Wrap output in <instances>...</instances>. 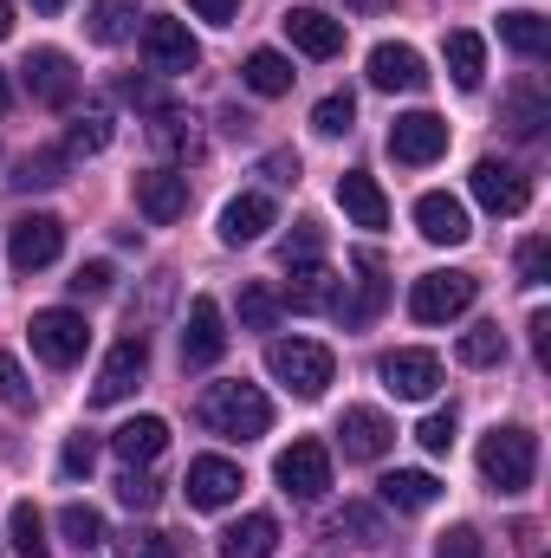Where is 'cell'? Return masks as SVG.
I'll return each mask as SVG.
<instances>
[{"label": "cell", "instance_id": "6da1fadb", "mask_svg": "<svg viewBox=\"0 0 551 558\" xmlns=\"http://www.w3.org/2000/svg\"><path fill=\"white\" fill-rule=\"evenodd\" d=\"M195 416L208 435H228V441H260L267 428H273V403H267V390L260 384H208L201 390V403H195Z\"/></svg>", "mask_w": 551, "mask_h": 558}, {"label": "cell", "instance_id": "7a4b0ae2", "mask_svg": "<svg viewBox=\"0 0 551 558\" xmlns=\"http://www.w3.org/2000/svg\"><path fill=\"white\" fill-rule=\"evenodd\" d=\"M267 371H273L298 403H318L331 390V377H338V357L318 338H273L267 344Z\"/></svg>", "mask_w": 551, "mask_h": 558}, {"label": "cell", "instance_id": "3957f363", "mask_svg": "<svg viewBox=\"0 0 551 558\" xmlns=\"http://www.w3.org/2000/svg\"><path fill=\"white\" fill-rule=\"evenodd\" d=\"M480 474H487L493 494H526L532 474H539V441H532V428H519V422L493 428V435L480 441Z\"/></svg>", "mask_w": 551, "mask_h": 558}, {"label": "cell", "instance_id": "277c9868", "mask_svg": "<svg viewBox=\"0 0 551 558\" xmlns=\"http://www.w3.org/2000/svg\"><path fill=\"white\" fill-rule=\"evenodd\" d=\"M26 338H33V351H39L52 371H65V364H78V357H85L91 325H85V312H72V305H46V312H33Z\"/></svg>", "mask_w": 551, "mask_h": 558}, {"label": "cell", "instance_id": "5b68a950", "mask_svg": "<svg viewBox=\"0 0 551 558\" xmlns=\"http://www.w3.org/2000/svg\"><path fill=\"white\" fill-rule=\"evenodd\" d=\"M474 299H480V279L474 274H421L409 286V318L415 325H448V318H461Z\"/></svg>", "mask_w": 551, "mask_h": 558}, {"label": "cell", "instance_id": "8992f818", "mask_svg": "<svg viewBox=\"0 0 551 558\" xmlns=\"http://www.w3.org/2000/svg\"><path fill=\"white\" fill-rule=\"evenodd\" d=\"M65 254V221L59 215H20L13 228H7V260H13V274H39V267H52Z\"/></svg>", "mask_w": 551, "mask_h": 558}, {"label": "cell", "instance_id": "52a82bcc", "mask_svg": "<svg viewBox=\"0 0 551 558\" xmlns=\"http://www.w3.org/2000/svg\"><path fill=\"white\" fill-rule=\"evenodd\" d=\"M273 481H279V494H292V500H325V494H331V448H325V441H292V448H279Z\"/></svg>", "mask_w": 551, "mask_h": 558}, {"label": "cell", "instance_id": "ba28073f", "mask_svg": "<svg viewBox=\"0 0 551 558\" xmlns=\"http://www.w3.org/2000/svg\"><path fill=\"white\" fill-rule=\"evenodd\" d=\"M143 59H149V72L182 78V72H195V65H201V46H195V33H188L182 20L149 13V20H143Z\"/></svg>", "mask_w": 551, "mask_h": 558}, {"label": "cell", "instance_id": "9c48e42d", "mask_svg": "<svg viewBox=\"0 0 551 558\" xmlns=\"http://www.w3.org/2000/svg\"><path fill=\"white\" fill-rule=\"evenodd\" d=\"M143 371H149V338H143V331L118 338V344H111V357H105V371H98V384H91V403H98V410L124 403V397L143 384Z\"/></svg>", "mask_w": 551, "mask_h": 558}, {"label": "cell", "instance_id": "30bf717a", "mask_svg": "<svg viewBox=\"0 0 551 558\" xmlns=\"http://www.w3.org/2000/svg\"><path fill=\"white\" fill-rule=\"evenodd\" d=\"M390 156L409 162V169L441 162V156H448V118H434V111H403V118L390 124Z\"/></svg>", "mask_w": 551, "mask_h": 558}, {"label": "cell", "instance_id": "8fae6325", "mask_svg": "<svg viewBox=\"0 0 551 558\" xmlns=\"http://www.w3.org/2000/svg\"><path fill=\"white\" fill-rule=\"evenodd\" d=\"M474 202H480L487 215H526V202H532V182H526L513 162H500V156H480V162H474Z\"/></svg>", "mask_w": 551, "mask_h": 558}, {"label": "cell", "instance_id": "7c38bea8", "mask_svg": "<svg viewBox=\"0 0 551 558\" xmlns=\"http://www.w3.org/2000/svg\"><path fill=\"white\" fill-rule=\"evenodd\" d=\"M182 487H188V507L221 513V507H234V500H241V487H247V481H241V468H234L228 454H195Z\"/></svg>", "mask_w": 551, "mask_h": 558}, {"label": "cell", "instance_id": "4fadbf2b", "mask_svg": "<svg viewBox=\"0 0 551 558\" xmlns=\"http://www.w3.org/2000/svg\"><path fill=\"white\" fill-rule=\"evenodd\" d=\"M20 78H26V92H33L39 105H52V111H65V105L78 98V72H72V59H65L59 46H39V52H26Z\"/></svg>", "mask_w": 551, "mask_h": 558}, {"label": "cell", "instance_id": "5bb4252c", "mask_svg": "<svg viewBox=\"0 0 551 558\" xmlns=\"http://www.w3.org/2000/svg\"><path fill=\"white\" fill-rule=\"evenodd\" d=\"M377 371H383V390L403 397V403H428L441 390V357L434 351H390Z\"/></svg>", "mask_w": 551, "mask_h": 558}, {"label": "cell", "instance_id": "9a60e30c", "mask_svg": "<svg viewBox=\"0 0 551 558\" xmlns=\"http://www.w3.org/2000/svg\"><path fill=\"white\" fill-rule=\"evenodd\" d=\"M221 351H228V325H221V305L201 292L188 305V325H182V364L208 371V364H221Z\"/></svg>", "mask_w": 551, "mask_h": 558}, {"label": "cell", "instance_id": "2e32d148", "mask_svg": "<svg viewBox=\"0 0 551 558\" xmlns=\"http://www.w3.org/2000/svg\"><path fill=\"white\" fill-rule=\"evenodd\" d=\"M338 441H344L351 461H383L390 441H396V422L383 416V410H370V403H357V410H344V422H338Z\"/></svg>", "mask_w": 551, "mask_h": 558}, {"label": "cell", "instance_id": "e0dca14e", "mask_svg": "<svg viewBox=\"0 0 551 558\" xmlns=\"http://www.w3.org/2000/svg\"><path fill=\"white\" fill-rule=\"evenodd\" d=\"M415 228H421V241H434V247H461V241L474 234L461 195H448V189H428V195L415 202Z\"/></svg>", "mask_w": 551, "mask_h": 558}, {"label": "cell", "instance_id": "ac0fdd59", "mask_svg": "<svg viewBox=\"0 0 551 558\" xmlns=\"http://www.w3.org/2000/svg\"><path fill=\"white\" fill-rule=\"evenodd\" d=\"M137 208L156 228L182 221V215H188V175H175V169H143L137 175Z\"/></svg>", "mask_w": 551, "mask_h": 558}, {"label": "cell", "instance_id": "d6986e66", "mask_svg": "<svg viewBox=\"0 0 551 558\" xmlns=\"http://www.w3.org/2000/svg\"><path fill=\"white\" fill-rule=\"evenodd\" d=\"M285 39L305 52V59H338L344 52V20L318 13V7H292L285 13Z\"/></svg>", "mask_w": 551, "mask_h": 558}, {"label": "cell", "instance_id": "ffe728a7", "mask_svg": "<svg viewBox=\"0 0 551 558\" xmlns=\"http://www.w3.org/2000/svg\"><path fill=\"white\" fill-rule=\"evenodd\" d=\"M370 85H377V92H421V85H428V65H421L415 46L383 39V46L370 52Z\"/></svg>", "mask_w": 551, "mask_h": 558}, {"label": "cell", "instance_id": "44dd1931", "mask_svg": "<svg viewBox=\"0 0 551 558\" xmlns=\"http://www.w3.org/2000/svg\"><path fill=\"white\" fill-rule=\"evenodd\" d=\"M338 208H344L357 228H390V195H383L377 175H364V169H344V175H338Z\"/></svg>", "mask_w": 551, "mask_h": 558}, {"label": "cell", "instance_id": "7402d4cb", "mask_svg": "<svg viewBox=\"0 0 551 558\" xmlns=\"http://www.w3.org/2000/svg\"><path fill=\"white\" fill-rule=\"evenodd\" d=\"M377 494H383V507H396V513H428V507L441 500V481H434L428 468H396V474L377 481Z\"/></svg>", "mask_w": 551, "mask_h": 558}, {"label": "cell", "instance_id": "603a6c76", "mask_svg": "<svg viewBox=\"0 0 551 558\" xmlns=\"http://www.w3.org/2000/svg\"><path fill=\"white\" fill-rule=\"evenodd\" d=\"M267 228H273V202H267V195H234V202L221 208V241H228V247H254Z\"/></svg>", "mask_w": 551, "mask_h": 558}, {"label": "cell", "instance_id": "cb8c5ba5", "mask_svg": "<svg viewBox=\"0 0 551 558\" xmlns=\"http://www.w3.org/2000/svg\"><path fill=\"white\" fill-rule=\"evenodd\" d=\"M111 448H118V461H124V468H149V461L169 448V422H162V416H131L118 435H111Z\"/></svg>", "mask_w": 551, "mask_h": 558}, {"label": "cell", "instance_id": "d4e9b609", "mask_svg": "<svg viewBox=\"0 0 551 558\" xmlns=\"http://www.w3.org/2000/svg\"><path fill=\"white\" fill-rule=\"evenodd\" d=\"M279 553V520L273 513H247L221 533V558H273Z\"/></svg>", "mask_w": 551, "mask_h": 558}, {"label": "cell", "instance_id": "484cf974", "mask_svg": "<svg viewBox=\"0 0 551 558\" xmlns=\"http://www.w3.org/2000/svg\"><path fill=\"white\" fill-rule=\"evenodd\" d=\"M500 39H506L519 59H546V52H551V20H546V13H532V7L500 13Z\"/></svg>", "mask_w": 551, "mask_h": 558}, {"label": "cell", "instance_id": "4316f807", "mask_svg": "<svg viewBox=\"0 0 551 558\" xmlns=\"http://www.w3.org/2000/svg\"><path fill=\"white\" fill-rule=\"evenodd\" d=\"M241 78H247V92H260V98H285V92H292V59L273 52V46H260V52H247Z\"/></svg>", "mask_w": 551, "mask_h": 558}, {"label": "cell", "instance_id": "83f0119b", "mask_svg": "<svg viewBox=\"0 0 551 558\" xmlns=\"http://www.w3.org/2000/svg\"><path fill=\"white\" fill-rule=\"evenodd\" d=\"M448 72H454V85L461 92H480V78H487V46H480V33H448Z\"/></svg>", "mask_w": 551, "mask_h": 558}, {"label": "cell", "instance_id": "f1b7e54d", "mask_svg": "<svg viewBox=\"0 0 551 558\" xmlns=\"http://www.w3.org/2000/svg\"><path fill=\"white\" fill-rule=\"evenodd\" d=\"M85 26H91L98 46H118V39H131V26H137V0H91Z\"/></svg>", "mask_w": 551, "mask_h": 558}, {"label": "cell", "instance_id": "f546056e", "mask_svg": "<svg viewBox=\"0 0 551 558\" xmlns=\"http://www.w3.org/2000/svg\"><path fill=\"white\" fill-rule=\"evenodd\" d=\"M454 357H461L467 371H493V364H506V331H500V325H474V331L454 344Z\"/></svg>", "mask_w": 551, "mask_h": 558}, {"label": "cell", "instance_id": "4dcf8cb0", "mask_svg": "<svg viewBox=\"0 0 551 558\" xmlns=\"http://www.w3.org/2000/svg\"><path fill=\"white\" fill-rule=\"evenodd\" d=\"M149 137H156V149H169V156H201V137H195V118H182V111H156V124H149Z\"/></svg>", "mask_w": 551, "mask_h": 558}, {"label": "cell", "instance_id": "1f68e13d", "mask_svg": "<svg viewBox=\"0 0 551 558\" xmlns=\"http://www.w3.org/2000/svg\"><path fill=\"white\" fill-rule=\"evenodd\" d=\"M59 533H65L78 553H98V546L111 539V533H105V513H98V507H85V500H72V507L59 513Z\"/></svg>", "mask_w": 551, "mask_h": 558}, {"label": "cell", "instance_id": "d6a6232c", "mask_svg": "<svg viewBox=\"0 0 551 558\" xmlns=\"http://www.w3.org/2000/svg\"><path fill=\"white\" fill-rule=\"evenodd\" d=\"M98 149H111V111L105 105L72 118V137H65V156H98Z\"/></svg>", "mask_w": 551, "mask_h": 558}, {"label": "cell", "instance_id": "836d02e7", "mask_svg": "<svg viewBox=\"0 0 551 558\" xmlns=\"http://www.w3.org/2000/svg\"><path fill=\"white\" fill-rule=\"evenodd\" d=\"M7 533H13V553L20 558H46V520H39L33 500H20V507L7 513Z\"/></svg>", "mask_w": 551, "mask_h": 558}, {"label": "cell", "instance_id": "e575fe53", "mask_svg": "<svg viewBox=\"0 0 551 558\" xmlns=\"http://www.w3.org/2000/svg\"><path fill=\"white\" fill-rule=\"evenodd\" d=\"M65 169H72V156L65 149H33L26 162H20V189H52V182H65Z\"/></svg>", "mask_w": 551, "mask_h": 558}, {"label": "cell", "instance_id": "d590c367", "mask_svg": "<svg viewBox=\"0 0 551 558\" xmlns=\"http://www.w3.org/2000/svg\"><path fill=\"white\" fill-rule=\"evenodd\" d=\"M279 312H285V299H279L273 286H247V292H241V325H247V331H273Z\"/></svg>", "mask_w": 551, "mask_h": 558}, {"label": "cell", "instance_id": "8d00e7d4", "mask_svg": "<svg viewBox=\"0 0 551 558\" xmlns=\"http://www.w3.org/2000/svg\"><path fill=\"white\" fill-rule=\"evenodd\" d=\"M351 118H357V98H351V92H331V98H318V111H311L318 137H344Z\"/></svg>", "mask_w": 551, "mask_h": 558}, {"label": "cell", "instance_id": "74e56055", "mask_svg": "<svg viewBox=\"0 0 551 558\" xmlns=\"http://www.w3.org/2000/svg\"><path fill=\"white\" fill-rule=\"evenodd\" d=\"M118 500H124L131 513H149V507L162 500V481L143 474V468H124V474H118Z\"/></svg>", "mask_w": 551, "mask_h": 558}, {"label": "cell", "instance_id": "f35d334b", "mask_svg": "<svg viewBox=\"0 0 551 558\" xmlns=\"http://www.w3.org/2000/svg\"><path fill=\"white\" fill-rule=\"evenodd\" d=\"M325 254V234H318V221H298L292 234H285V247H279V260L285 267H305V260H318Z\"/></svg>", "mask_w": 551, "mask_h": 558}, {"label": "cell", "instance_id": "ab89813d", "mask_svg": "<svg viewBox=\"0 0 551 558\" xmlns=\"http://www.w3.org/2000/svg\"><path fill=\"white\" fill-rule=\"evenodd\" d=\"M118 553H124V558H175V539H169V533H156V526H137V533H124V539H118Z\"/></svg>", "mask_w": 551, "mask_h": 558}, {"label": "cell", "instance_id": "60d3db41", "mask_svg": "<svg viewBox=\"0 0 551 558\" xmlns=\"http://www.w3.org/2000/svg\"><path fill=\"white\" fill-rule=\"evenodd\" d=\"M519 279H526V286H546V279H551V241H546V234L519 241Z\"/></svg>", "mask_w": 551, "mask_h": 558}, {"label": "cell", "instance_id": "b9f144b4", "mask_svg": "<svg viewBox=\"0 0 551 558\" xmlns=\"http://www.w3.org/2000/svg\"><path fill=\"white\" fill-rule=\"evenodd\" d=\"M454 428H461V422H454V410H434V416H421L415 441H421L428 454H448V448H454Z\"/></svg>", "mask_w": 551, "mask_h": 558}, {"label": "cell", "instance_id": "7bdbcfd3", "mask_svg": "<svg viewBox=\"0 0 551 558\" xmlns=\"http://www.w3.org/2000/svg\"><path fill=\"white\" fill-rule=\"evenodd\" d=\"M338 533H351L357 546H383V520H377L370 507H344V513H338Z\"/></svg>", "mask_w": 551, "mask_h": 558}, {"label": "cell", "instance_id": "ee69618b", "mask_svg": "<svg viewBox=\"0 0 551 558\" xmlns=\"http://www.w3.org/2000/svg\"><path fill=\"white\" fill-rule=\"evenodd\" d=\"M0 403L7 410H33V384H26V371L0 351Z\"/></svg>", "mask_w": 551, "mask_h": 558}, {"label": "cell", "instance_id": "f6af8a7d", "mask_svg": "<svg viewBox=\"0 0 551 558\" xmlns=\"http://www.w3.org/2000/svg\"><path fill=\"white\" fill-rule=\"evenodd\" d=\"M111 279H118V274H111V260H85L65 286H72V299H105V292H111Z\"/></svg>", "mask_w": 551, "mask_h": 558}, {"label": "cell", "instance_id": "bcb514c9", "mask_svg": "<svg viewBox=\"0 0 551 558\" xmlns=\"http://www.w3.org/2000/svg\"><path fill=\"white\" fill-rule=\"evenodd\" d=\"M539 124H546V98L539 92H513V131L519 137H539Z\"/></svg>", "mask_w": 551, "mask_h": 558}, {"label": "cell", "instance_id": "7dc6e473", "mask_svg": "<svg viewBox=\"0 0 551 558\" xmlns=\"http://www.w3.org/2000/svg\"><path fill=\"white\" fill-rule=\"evenodd\" d=\"M91 461H98V441H91V435H72V441H65V454H59V468H65V481H78V474H91Z\"/></svg>", "mask_w": 551, "mask_h": 558}, {"label": "cell", "instance_id": "c3c4849f", "mask_svg": "<svg viewBox=\"0 0 551 558\" xmlns=\"http://www.w3.org/2000/svg\"><path fill=\"white\" fill-rule=\"evenodd\" d=\"M434 558H480V533H474V526H454V533H441Z\"/></svg>", "mask_w": 551, "mask_h": 558}, {"label": "cell", "instance_id": "681fc988", "mask_svg": "<svg viewBox=\"0 0 551 558\" xmlns=\"http://www.w3.org/2000/svg\"><path fill=\"white\" fill-rule=\"evenodd\" d=\"M195 7V20H208V26H234V13H241V0H188Z\"/></svg>", "mask_w": 551, "mask_h": 558}, {"label": "cell", "instance_id": "f907efd6", "mask_svg": "<svg viewBox=\"0 0 551 558\" xmlns=\"http://www.w3.org/2000/svg\"><path fill=\"white\" fill-rule=\"evenodd\" d=\"M532 351L539 364H551V312H532Z\"/></svg>", "mask_w": 551, "mask_h": 558}, {"label": "cell", "instance_id": "816d5d0a", "mask_svg": "<svg viewBox=\"0 0 551 558\" xmlns=\"http://www.w3.org/2000/svg\"><path fill=\"white\" fill-rule=\"evenodd\" d=\"M118 92H124L131 105H149V111H162V98H156V85H143V78H124Z\"/></svg>", "mask_w": 551, "mask_h": 558}, {"label": "cell", "instance_id": "f5cc1de1", "mask_svg": "<svg viewBox=\"0 0 551 558\" xmlns=\"http://www.w3.org/2000/svg\"><path fill=\"white\" fill-rule=\"evenodd\" d=\"M267 175H273V182H292V175H298V156H292V149L267 156Z\"/></svg>", "mask_w": 551, "mask_h": 558}, {"label": "cell", "instance_id": "db71d44e", "mask_svg": "<svg viewBox=\"0 0 551 558\" xmlns=\"http://www.w3.org/2000/svg\"><path fill=\"white\" fill-rule=\"evenodd\" d=\"M344 7H357V13H383V7H396V0H344Z\"/></svg>", "mask_w": 551, "mask_h": 558}, {"label": "cell", "instance_id": "11a10c76", "mask_svg": "<svg viewBox=\"0 0 551 558\" xmlns=\"http://www.w3.org/2000/svg\"><path fill=\"white\" fill-rule=\"evenodd\" d=\"M7 33H13V7L0 0V39H7Z\"/></svg>", "mask_w": 551, "mask_h": 558}, {"label": "cell", "instance_id": "9f6ffc18", "mask_svg": "<svg viewBox=\"0 0 551 558\" xmlns=\"http://www.w3.org/2000/svg\"><path fill=\"white\" fill-rule=\"evenodd\" d=\"M33 7H39V13H59V7H65V0H33Z\"/></svg>", "mask_w": 551, "mask_h": 558}, {"label": "cell", "instance_id": "6f0895ef", "mask_svg": "<svg viewBox=\"0 0 551 558\" xmlns=\"http://www.w3.org/2000/svg\"><path fill=\"white\" fill-rule=\"evenodd\" d=\"M7 98H13V92H7V78H0V111H7Z\"/></svg>", "mask_w": 551, "mask_h": 558}]
</instances>
